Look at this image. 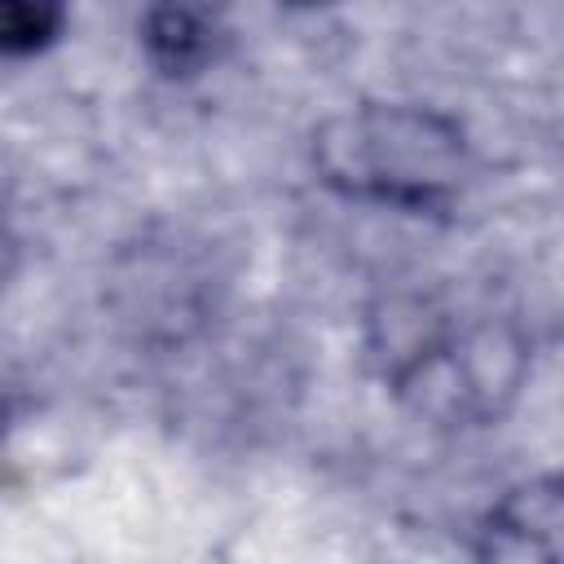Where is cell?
Wrapping results in <instances>:
<instances>
[{"label":"cell","mask_w":564,"mask_h":564,"mask_svg":"<svg viewBox=\"0 0 564 564\" xmlns=\"http://www.w3.org/2000/svg\"><path fill=\"white\" fill-rule=\"evenodd\" d=\"M560 494L555 480H533L489 516L485 564H560Z\"/></svg>","instance_id":"2"},{"label":"cell","mask_w":564,"mask_h":564,"mask_svg":"<svg viewBox=\"0 0 564 564\" xmlns=\"http://www.w3.org/2000/svg\"><path fill=\"white\" fill-rule=\"evenodd\" d=\"M313 167L348 198L436 212L467 181L471 154L449 115L405 101H370L330 115L313 132Z\"/></svg>","instance_id":"1"},{"label":"cell","mask_w":564,"mask_h":564,"mask_svg":"<svg viewBox=\"0 0 564 564\" xmlns=\"http://www.w3.org/2000/svg\"><path fill=\"white\" fill-rule=\"evenodd\" d=\"M0 432H4V401H0Z\"/></svg>","instance_id":"6"},{"label":"cell","mask_w":564,"mask_h":564,"mask_svg":"<svg viewBox=\"0 0 564 564\" xmlns=\"http://www.w3.org/2000/svg\"><path fill=\"white\" fill-rule=\"evenodd\" d=\"M9 269H13V238H9V229H4V220H0V286H4Z\"/></svg>","instance_id":"5"},{"label":"cell","mask_w":564,"mask_h":564,"mask_svg":"<svg viewBox=\"0 0 564 564\" xmlns=\"http://www.w3.org/2000/svg\"><path fill=\"white\" fill-rule=\"evenodd\" d=\"M66 26V13L44 0H0V53L26 57L53 44Z\"/></svg>","instance_id":"4"},{"label":"cell","mask_w":564,"mask_h":564,"mask_svg":"<svg viewBox=\"0 0 564 564\" xmlns=\"http://www.w3.org/2000/svg\"><path fill=\"white\" fill-rule=\"evenodd\" d=\"M145 53L167 70V75H189L198 70L212 53H216V18L207 9H189V4H163L145 13Z\"/></svg>","instance_id":"3"}]
</instances>
